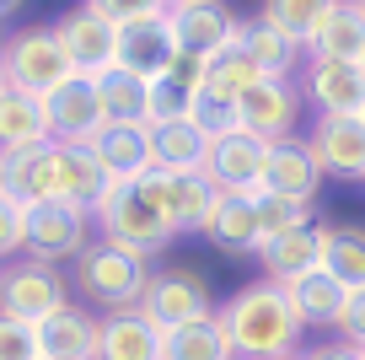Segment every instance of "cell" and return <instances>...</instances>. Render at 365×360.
Wrapping results in <instances>:
<instances>
[{
    "label": "cell",
    "mask_w": 365,
    "mask_h": 360,
    "mask_svg": "<svg viewBox=\"0 0 365 360\" xmlns=\"http://www.w3.org/2000/svg\"><path fill=\"white\" fill-rule=\"evenodd\" d=\"M140 189L150 194V204L161 210V221L172 231H205L210 210H215V183L205 172H156L150 167L140 178Z\"/></svg>",
    "instance_id": "9"
},
{
    "label": "cell",
    "mask_w": 365,
    "mask_h": 360,
    "mask_svg": "<svg viewBox=\"0 0 365 360\" xmlns=\"http://www.w3.org/2000/svg\"><path fill=\"white\" fill-rule=\"evenodd\" d=\"M0 360H43V349H38V328L0 312Z\"/></svg>",
    "instance_id": "39"
},
{
    "label": "cell",
    "mask_w": 365,
    "mask_h": 360,
    "mask_svg": "<svg viewBox=\"0 0 365 360\" xmlns=\"http://www.w3.org/2000/svg\"><path fill=\"white\" fill-rule=\"evenodd\" d=\"M0 70H6V81H11L16 91H27V97H38V102L76 76V65H70V54H65L54 27H22L16 38H6Z\"/></svg>",
    "instance_id": "4"
},
{
    "label": "cell",
    "mask_w": 365,
    "mask_h": 360,
    "mask_svg": "<svg viewBox=\"0 0 365 360\" xmlns=\"http://www.w3.org/2000/svg\"><path fill=\"white\" fill-rule=\"evenodd\" d=\"M91 151L103 156V167L118 183H140L156 167V151H150V124H108L103 135L91 140Z\"/></svg>",
    "instance_id": "24"
},
{
    "label": "cell",
    "mask_w": 365,
    "mask_h": 360,
    "mask_svg": "<svg viewBox=\"0 0 365 360\" xmlns=\"http://www.w3.org/2000/svg\"><path fill=\"white\" fill-rule=\"evenodd\" d=\"M301 97L317 108V119H360L365 113V70L339 59H307L301 65Z\"/></svg>",
    "instance_id": "12"
},
{
    "label": "cell",
    "mask_w": 365,
    "mask_h": 360,
    "mask_svg": "<svg viewBox=\"0 0 365 360\" xmlns=\"http://www.w3.org/2000/svg\"><path fill=\"white\" fill-rule=\"evenodd\" d=\"M0 189L22 204H48L65 199V167H59V146H22L0 151Z\"/></svg>",
    "instance_id": "13"
},
{
    "label": "cell",
    "mask_w": 365,
    "mask_h": 360,
    "mask_svg": "<svg viewBox=\"0 0 365 360\" xmlns=\"http://www.w3.org/2000/svg\"><path fill=\"white\" fill-rule=\"evenodd\" d=\"M252 210H258V231L263 242H274V236L285 231H301V226H312V204H296V199H279V194H252Z\"/></svg>",
    "instance_id": "36"
},
{
    "label": "cell",
    "mask_w": 365,
    "mask_h": 360,
    "mask_svg": "<svg viewBox=\"0 0 365 360\" xmlns=\"http://www.w3.org/2000/svg\"><path fill=\"white\" fill-rule=\"evenodd\" d=\"M307 360H365V349L360 344H317V349H307Z\"/></svg>",
    "instance_id": "42"
},
{
    "label": "cell",
    "mask_w": 365,
    "mask_h": 360,
    "mask_svg": "<svg viewBox=\"0 0 365 360\" xmlns=\"http://www.w3.org/2000/svg\"><path fill=\"white\" fill-rule=\"evenodd\" d=\"M194 97H199V91L188 86V81H178L172 70H167V76H156V81H150V113H145V124L161 129V124L188 119V113H194Z\"/></svg>",
    "instance_id": "35"
},
{
    "label": "cell",
    "mask_w": 365,
    "mask_h": 360,
    "mask_svg": "<svg viewBox=\"0 0 365 360\" xmlns=\"http://www.w3.org/2000/svg\"><path fill=\"white\" fill-rule=\"evenodd\" d=\"M6 91H11V81H6V70H0V97H6Z\"/></svg>",
    "instance_id": "44"
},
{
    "label": "cell",
    "mask_w": 365,
    "mask_h": 360,
    "mask_svg": "<svg viewBox=\"0 0 365 360\" xmlns=\"http://www.w3.org/2000/svg\"><path fill=\"white\" fill-rule=\"evenodd\" d=\"M91 11H103L108 22L129 27V22H145V16H167V0H81Z\"/></svg>",
    "instance_id": "40"
},
{
    "label": "cell",
    "mask_w": 365,
    "mask_h": 360,
    "mask_svg": "<svg viewBox=\"0 0 365 360\" xmlns=\"http://www.w3.org/2000/svg\"><path fill=\"white\" fill-rule=\"evenodd\" d=\"M70 306V280L54 269V264H38V259H11L0 264V312L16 317V323H43V317L65 312Z\"/></svg>",
    "instance_id": "5"
},
{
    "label": "cell",
    "mask_w": 365,
    "mask_h": 360,
    "mask_svg": "<svg viewBox=\"0 0 365 360\" xmlns=\"http://www.w3.org/2000/svg\"><path fill=\"white\" fill-rule=\"evenodd\" d=\"M22 248H27V204L0 189V264L22 259Z\"/></svg>",
    "instance_id": "38"
},
{
    "label": "cell",
    "mask_w": 365,
    "mask_h": 360,
    "mask_svg": "<svg viewBox=\"0 0 365 360\" xmlns=\"http://www.w3.org/2000/svg\"><path fill=\"white\" fill-rule=\"evenodd\" d=\"M70 274H76V291L86 306H103V312H135L140 301H145V285H150V259H140V253H124L113 248V242H91L86 253H81L76 264H70Z\"/></svg>",
    "instance_id": "2"
},
{
    "label": "cell",
    "mask_w": 365,
    "mask_h": 360,
    "mask_svg": "<svg viewBox=\"0 0 365 360\" xmlns=\"http://www.w3.org/2000/svg\"><path fill=\"white\" fill-rule=\"evenodd\" d=\"M215 317L226 328L237 360H296L301 328H307L290 306L285 285H274V280L242 285L226 306H215Z\"/></svg>",
    "instance_id": "1"
},
{
    "label": "cell",
    "mask_w": 365,
    "mask_h": 360,
    "mask_svg": "<svg viewBox=\"0 0 365 360\" xmlns=\"http://www.w3.org/2000/svg\"><path fill=\"white\" fill-rule=\"evenodd\" d=\"M296 360H307V355H296Z\"/></svg>",
    "instance_id": "48"
},
{
    "label": "cell",
    "mask_w": 365,
    "mask_h": 360,
    "mask_svg": "<svg viewBox=\"0 0 365 360\" xmlns=\"http://www.w3.org/2000/svg\"><path fill=\"white\" fill-rule=\"evenodd\" d=\"M140 312H145L161 334H172V328H188V323H199V317H215V306H210V285H205L199 269H156L150 285H145Z\"/></svg>",
    "instance_id": "7"
},
{
    "label": "cell",
    "mask_w": 365,
    "mask_h": 360,
    "mask_svg": "<svg viewBox=\"0 0 365 360\" xmlns=\"http://www.w3.org/2000/svg\"><path fill=\"white\" fill-rule=\"evenodd\" d=\"M167 16H172V33H178V49L182 54H199V59H215L226 49H237L242 22H247V16L231 11L226 0H194V6H178Z\"/></svg>",
    "instance_id": "11"
},
{
    "label": "cell",
    "mask_w": 365,
    "mask_h": 360,
    "mask_svg": "<svg viewBox=\"0 0 365 360\" xmlns=\"http://www.w3.org/2000/svg\"><path fill=\"white\" fill-rule=\"evenodd\" d=\"M150 151H156V172H205L210 167V135L194 119L150 129Z\"/></svg>",
    "instance_id": "28"
},
{
    "label": "cell",
    "mask_w": 365,
    "mask_h": 360,
    "mask_svg": "<svg viewBox=\"0 0 365 360\" xmlns=\"http://www.w3.org/2000/svg\"><path fill=\"white\" fill-rule=\"evenodd\" d=\"M97 360H167V334H161L140 306L135 312H108Z\"/></svg>",
    "instance_id": "21"
},
{
    "label": "cell",
    "mask_w": 365,
    "mask_h": 360,
    "mask_svg": "<svg viewBox=\"0 0 365 360\" xmlns=\"http://www.w3.org/2000/svg\"><path fill=\"white\" fill-rule=\"evenodd\" d=\"M242 54L258 65L263 81H290L307 65V49H301L296 38H285L279 27H269L263 16H247V22H242Z\"/></svg>",
    "instance_id": "23"
},
{
    "label": "cell",
    "mask_w": 365,
    "mask_h": 360,
    "mask_svg": "<svg viewBox=\"0 0 365 360\" xmlns=\"http://www.w3.org/2000/svg\"><path fill=\"white\" fill-rule=\"evenodd\" d=\"M307 59H339V65H360L365 59V0H339L322 33L312 38Z\"/></svg>",
    "instance_id": "25"
},
{
    "label": "cell",
    "mask_w": 365,
    "mask_h": 360,
    "mask_svg": "<svg viewBox=\"0 0 365 360\" xmlns=\"http://www.w3.org/2000/svg\"><path fill=\"white\" fill-rule=\"evenodd\" d=\"M91 215L70 199H48V204H27V259L38 264H76L91 248Z\"/></svg>",
    "instance_id": "6"
},
{
    "label": "cell",
    "mask_w": 365,
    "mask_h": 360,
    "mask_svg": "<svg viewBox=\"0 0 365 360\" xmlns=\"http://www.w3.org/2000/svg\"><path fill=\"white\" fill-rule=\"evenodd\" d=\"M317 189H322V167H317V156H312L307 140H279V146H269V161H263V194L312 204Z\"/></svg>",
    "instance_id": "19"
},
{
    "label": "cell",
    "mask_w": 365,
    "mask_h": 360,
    "mask_svg": "<svg viewBox=\"0 0 365 360\" xmlns=\"http://www.w3.org/2000/svg\"><path fill=\"white\" fill-rule=\"evenodd\" d=\"M178 6H194V0H167V11H178Z\"/></svg>",
    "instance_id": "45"
},
{
    "label": "cell",
    "mask_w": 365,
    "mask_h": 360,
    "mask_svg": "<svg viewBox=\"0 0 365 360\" xmlns=\"http://www.w3.org/2000/svg\"><path fill=\"white\" fill-rule=\"evenodd\" d=\"M339 339L365 349V291H349V306H344V317H339Z\"/></svg>",
    "instance_id": "41"
},
{
    "label": "cell",
    "mask_w": 365,
    "mask_h": 360,
    "mask_svg": "<svg viewBox=\"0 0 365 360\" xmlns=\"http://www.w3.org/2000/svg\"><path fill=\"white\" fill-rule=\"evenodd\" d=\"M43 113H48V129H54V146H91L108 129L103 86L91 76H70L59 91H48Z\"/></svg>",
    "instance_id": "8"
},
{
    "label": "cell",
    "mask_w": 365,
    "mask_h": 360,
    "mask_svg": "<svg viewBox=\"0 0 365 360\" xmlns=\"http://www.w3.org/2000/svg\"><path fill=\"white\" fill-rule=\"evenodd\" d=\"M91 226H97L103 242H113V248H124V253H140V259H156L172 236H178L161 221V210L150 204V194L140 189V183H113V194L97 204Z\"/></svg>",
    "instance_id": "3"
},
{
    "label": "cell",
    "mask_w": 365,
    "mask_h": 360,
    "mask_svg": "<svg viewBox=\"0 0 365 360\" xmlns=\"http://www.w3.org/2000/svg\"><path fill=\"white\" fill-rule=\"evenodd\" d=\"M0 49H6V38H0Z\"/></svg>",
    "instance_id": "46"
},
{
    "label": "cell",
    "mask_w": 365,
    "mask_h": 360,
    "mask_svg": "<svg viewBox=\"0 0 365 360\" xmlns=\"http://www.w3.org/2000/svg\"><path fill=\"white\" fill-rule=\"evenodd\" d=\"M205 236L215 242L220 253H231V259L258 253L263 248V231H258L252 194H215V210H210V221H205Z\"/></svg>",
    "instance_id": "20"
},
{
    "label": "cell",
    "mask_w": 365,
    "mask_h": 360,
    "mask_svg": "<svg viewBox=\"0 0 365 360\" xmlns=\"http://www.w3.org/2000/svg\"><path fill=\"white\" fill-rule=\"evenodd\" d=\"M322 269L349 291H365V226H322Z\"/></svg>",
    "instance_id": "30"
},
{
    "label": "cell",
    "mask_w": 365,
    "mask_h": 360,
    "mask_svg": "<svg viewBox=\"0 0 365 360\" xmlns=\"http://www.w3.org/2000/svg\"><path fill=\"white\" fill-rule=\"evenodd\" d=\"M322 178H360L365 183V119H317L307 135Z\"/></svg>",
    "instance_id": "18"
},
{
    "label": "cell",
    "mask_w": 365,
    "mask_h": 360,
    "mask_svg": "<svg viewBox=\"0 0 365 360\" xmlns=\"http://www.w3.org/2000/svg\"><path fill=\"white\" fill-rule=\"evenodd\" d=\"M97 86H103V108H108V124H145L150 113V81L129 76V70H108V76H97Z\"/></svg>",
    "instance_id": "32"
},
{
    "label": "cell",
    "mask_w": 365,
    "mask_h": 360,
    "mask_svg": "<svg viewBox=\"0 0 365 360\" xmlns=\"http://www.w3.org/2000/svg\"><path fill=\"white\" fill-rule=\"evenodd\" d=\"M258 269L274 285H290L301 274L322 269V226H301V231H285V236H274V242H263Z\"/></svg>",
    "instance_id": "22"
},
{
    "label": "cell",
    "mask_w": 365,
    "mask_h": 360,
    "mask_svg": "<svg viewBox=\"0 0 365 360\" xmlns=\"http://www.w3.org/2000/svg\"><path fill=\"white\" fill-rule=\"evenodd\" d=\"M59 167H65V199L81 204L86 215H97V204H103L108 194H113V183H118L91 146H59Z\"/></svg>",
    "instance_id": "27"
},
{
    "label": "cell",
    "mask_w": 365,
    "mask_h": 360,
    "mask_svg": "<svg viewBox=\"0 0 365 360\" xmlns=\"http://www.w3.org/2000/svg\"><path fill=\"white\" fill-rule=\"evenodd\" d=\"M258 81L263 76H258V65L242 54V44L226 49V54H215V59H210V70H205V91H215V97H226V102H242Z\"/></svg>",
    "instance_id": "34"
},
{
    "label": "cell",
    "mask_w": 365,
    "mask_h": 360,
    "mask_svg": "<svg viewBox=\"0 0 365 360\" xmlns=\"http://www.w3.org/2000/svg\"><path fill=\"white\" fill-rule=\"evenodd\" d=\"M263 161H269V146L247 129L237 135L210 140V167L205 178L215 183V194H258L263 189Z\"/></svg>",
    "instance_id": "14"
},
{
    "label": "cell",
    "mask_w": 365,
    "mask_h": 360,
    "mask_svg": "<svg viewBox=\"0 0 365 360\" xmlns=\"http://www.w3.org/2000/svg\"><path fill=\"white\" fill-rule=\"evenodd\" d=\"M167 360H237V349H231L220 317H199V323L167 334Z\"/></svg>",
    "instance_id": "33"
},
{
    "label": "cell",
    "mask_w": 365,
    "mask_h": 360,
    "mask_svg": "<svg viewBox=\"0 0 365 360\" xmlns=\"http://www.w3.org/2000/svg\"><path fill=\"white\" fill-rule=\"evenodd\" d=\"M59 44H65L70 65H76V76H108V70L118 65V22H108L103 11H91V6H76V11H65L54 22Z\"/></svg>",
    "instance_id": "10"
},
{
    "label": "cell",
    "mask_w": 365,
    "mask_h": 360,
    "mask_svg": "<svg viewBox=\"0 0 365 360\" xmlns=\"http://www.w3.org/2000/svg\"><path fill=\"white\" fill-rule=\"evenodd\" d=\"M296 113H301V97L290 81H258L242 97V129L258 135L263 146H279V140H296Z\"/></svg>",
    "instance_id": "16"
},
{
    "label": "cell",
    "mask_w": 365,
    "mask_h": 360,
    "mask_svg": "<svg viewBox=\"0 0 365 360\" xmlns=\"http://www.w3.org/2000/svg\"><path fill=\"white\" fill-rule=\"evenodd\" d=\"M22 146H54V129H48L43 102L11 86L0 97V151H22Z\"/></svg>",
    "instance_id": "29"
},
{
    "label": "cell",
    "mask_w": 365,
    "mask_h": 360,
    "mask_svg": "<svg viewBox=\"0 0 365 360\" xmlns=\"http://www.w3.org/2000/svg\"><path fill=\"white\" fill-rule=\"evenodd\" d=\"M360 70H365V59H360Z\"/></svg>",
    "instance_id": "47"
},
{
    "label": "cell",
    "mask_w": 365,
    "mask_h": 360,
    "mask_svg": "<svg viewBox=\"0 0 365 360\" xmlns=\"http://www.w3.org/2000/svg\"><path fill=\"white\" fill-rule=\"evenodd\" d=\"M360 119H365V113H360Z\"/></svg>",
    "instance_id": "49"
},
{
    "label": "cell",
    "mask_w": 365,
    "mask_h": 360,
    "mask_svg": "<svg viewBox=\"0 0 365 360\" xmlns=\"http://www.w3.org/2000/svg\"><path fill=\"white\" fill-rule=\"evenodd\" d=\"M285 296H290V306H296V317L307 328H339L344 306H349V285H339L328 269H312L301 280H290Z\"/></svg>",
    "instance_id": "26"
},
{
    "label": "cell",
    "mask_w": 365,
    "mask_h": 360,
    "mask_svg": "<svg viewBox=\"0 0 365 360\" xmlns=\"http://www.w3.org/2000/svg\"><path fill=\"white\" fill-rule=\"evenodd\" d=\"M11 11H22V0H0V16H11Z\"/></svg>",
    "instance_id": "43"
},
{
    "label": "cell",
    "mask_w": 365,
    "mask_h": 360,
    "mask_svg": "<svg viewBox=\"0 0 365 360\" xmlns=\"http://www.w3.org/2000/svg\"><path fill=\"white\" fill-rule=\"evenodd\" d=\"M199 129H205L210 140H220V135H237L242 129V102H226V97H215V91H199L194 97V113H188Z\"/></svg>",
    "instance_id": "37"
},
{
    "label": "cell",
    "mask_w": 365,
    "mask_h": 360,
    "mask_svg": "<svg viewBox=\"0 0 365 360\" xmlns=\"http://www.w3.org/2000/svg\"><path fill=\"white\" fill-rule=\"evenodd\" d=\"M38 349H43V360H97V349H103V317L86 312V301H70L65 312L38 323Z\"/></svg>",
    "instance_id": "17"
},
{
    "label": "cell",
    "mask_w": 365,
    "mask_h": 360,
    "mask_svg": "<svg viewBox=\"0 0 365 360\" xmlns=\"http://www.w3.org/2000/svg\"><path fill=\"white\" fill-rule=\"evenodd\" d=\"M333 6L339 0H263V22L269 27H279L285 38H296L301 49H312V38L322 33V22L333 16Z\"/></svg>",
    "instance_id": "31"
},
{
    "label": "cell",
    "mask_w": 365,
    "mask_h": 360,
    "mask_svg": "<svg viewBox=\"0 0 365 360\" xmlns=\"http://www.w3.org/2000/svg\"><path fill=\"white\" fill-rule=\"evenodd\" d=\"M178 54L182 49H178V33H172V16H145V22L118 27V70H129L140 81L167 76Z\"/></svg>",
    "instance_id": "15"
}]
</instances>
